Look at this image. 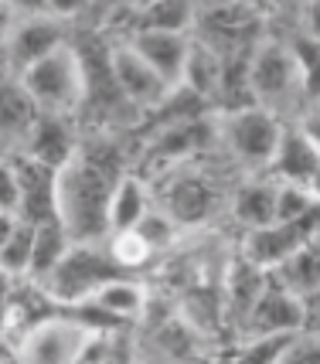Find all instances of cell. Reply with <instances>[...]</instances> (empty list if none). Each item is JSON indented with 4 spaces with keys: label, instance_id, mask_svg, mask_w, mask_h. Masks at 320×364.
Segmentation results:
<instances>
[{
    "label": "cell",
    "instance_id": "1",
    "mask_svg": "<svg viewBox=\"0 0 320 364\" xmlns=\"http://www.w3.org/2000/svg\"><path fill=\"white\" fill-rule=\"evenodd\" d=\"M116 177L119 174H112L102 157H89L82 150L55 171V215L75 242L106 235V201Z\"/></svg>",
    "mask_w": 320,
    "mask_h": 364
},
{
    "label": "cell",
    "instance_id": "2",
    "mask_svg": "<svg viewBox=\"0 0 320 364\" xmlns=\"http://www.w3.org/2000/svg\"><path fill=\"white\" fill-rule=\"evenodd\" d=\"M17 82L24 85V92L31 95L38 112H58V116H75L79 106L89 95V75H85V62L75 48L58 45L48 51L45 58L28 65Z\"/></svg>",
    "mask_w": 320,
    "mask_h": 364
},
{
    "label": "cell",
    "instance_id": "3",
    "mask_svg": "<svg viewBox=\"0 0 320 364\" xmlns=\"http://www.w3.org/2000/svg\"><path fill=\"white\" fill-rule=\"evenodd\" d=\"M245 82H249V99L272 112H283L297 99H304L297 58H293L287 41H279V38H259L249 48Z\"/></svg>",
    "mask_w": 320,
    "mask_h": 364
},
{
    "label": "cell",
    "instance_id": "4",
    "mask_svg": "<svg viewBox=\"0 0 320 364\" xmlns=\"http://www.w3.org/2000/svg\"><path fill=\"white\" fill-rule=\"evenodd\" d=\"M99 327L79 314H55V317H38L31 320L24 331L17 333V344L11 348V358L21 361H38V364H72L82 361L85 350L92 344Z\"/></svg>",
    "mask_w": 320,
    "mask_h": 364
},
{
    "label": "cell",
    "instance_id": "5",
    "mask_svg": "<svg viewBox=\"0 0 320 364\" xmlns=\"http://www.w3.org/2000/svg\"><path fill=\"white\" fill-rule=\"evenodd\" d=\"M283 133V116L266 109L259 102H242L222 116L218 123V140L232 157L252 167V171H266L272 160V150Z\"/></svg>",
    "mask_w": 320,
    "mask_h": 364
},
{
    "label": "cell",
    "instance_id": "6",
    "mask_svg": "<svg viewBox=\"0 0 320 364\" xmlns=\"http://www.w3.org/2000/svg\"><path fill=\"white\" fill-rule=\"evenodd\" d=\"M112 272H119V269L112 266L102 238L72 242L68 252L58 259V266L38 283V289H41L48 300L62 303V306H82V303L89 300V293H92L102 279H110Z\"/></svg>",
    "mask_w": 320,
    "mask_h": 364
},
{
    "label": "cell",
    "instance_id": "7",
    "mask_svg": "<svg viewBox=\"0 0 320 364\" xmlns=\"http://www.w3.org/2000/svg\"><path fill=\"white\" fill-rule=\"evenodd\" d=\"M65 45V21L48 14H11V28L4 38V51H0V65L4 75H21L28 65L45 58L48 51Z\"/></svg>",
    "mask_w": 320,
    "mask_h": 364
},
{
    "label": "cell",
    "instance_id": "8",
    "mask_svg": "<svg viewBox=\"0 0 320 364\" xmlns=\"http://www.w3.org/2000/svg\"><path fill=\"white\" fill-rule=\"evenodd\" d=\"M317 232H320V208L304 222H270V225H256V228H242L239 259H245L249 266H256L262 272H270Z\"/></svg>",
    "mask_w": 320,
    "mask_h": 364
},
{
    "label": "cell",
    "instance_id": "9",
    "mask_svg": "<svg viewBox=\"0 0 320 364\" xmlns=\"http://www.w3.org/2000/svg\"><path fill=\"white\" fill-rule=\"evenodd\" d=\"M106 65H110V79L116 85V92L137 109H160L174 95V89L144 62V55L129 41L112 45L106 55Z\"/></svg>",
    "mask_w": 320,
    "mask_h": 364
},
{
    "label": "cell",
    "instance_id": "10",
    "mask_svg": "<svg viewBox=\"0 0 320 364\" xmlns=\"http://www.w3.org/2000/svg\"><path fill=\"white\" fill-rule=\"evenodd\" d=\"M306 320H310V303L304 296H297L293 289L279 286L276 279H266V286L259 289V296L249 306V314L242 317L235 337H245V333H293L306 327Z\"/></svg>",
    "mask_w": 320,
    "mask_h": 364
},
{
    "label": "cell",
    "instance_id": "11",
    "mask_svg": "<svg viewBox=\"0 0 320 364\" xmlns=\"http://www.w3.org/2000/svg\"><path fill=\"white\" fill-rule=\"evenodd\" d=\"M218 205H222V194L215 191V184H211L208 177H198V174L171 177V184L164 191V201H160V208H164L181 228L208 222L211 215L218 211Z\"/></svg>",
    "mask_w": 320,
    "mask_h": 364
},
{
    "label": "cell",
    "instance_id": "12",
    "mask_svg": "<svg viewBox=\"0 0 320 364\" xmlns=\"http://www.w3.org/2000/svg\"><path fill=\"white\" fill-rule=\"evenodd\" d=\"M127 41L144 55V62L150 65V68H154V72H157L171 89L181 85V75H184V65H188V55H191L194 34H181V31H129Z\"/></svg>",
    "mask_w": 320,
    "mask_h": 364
},
{
    "label": "cell",
    "instance_id": "13",
    "mask_svg": "<svg viewBox=\"0 0 320 364\" xmlns=\"http://www.w3.org/2000/svg\"><path fill=\"white\" fill-rule=\"evenodd\" d=\"M72 116H58V112H38L34 116L28 136L21 143V154H28L31 160L45 164L51 171H58L65 160L79 150V140H75V129L68 123Z\"/></svg>",
    "mask_w": 320,
    "mask_h": 364
},
{
    "label": "cell",
    "instance_id": "14",
    "mask_svg": "<svg viewBox=\"0 0 320 364\" xmlns=\"http://www.w3.org/2000/svg\"><path fill=\"white\" fill-rule=\"evenodd\" d=\"M17 167V184H21V198H17V218L21 222H41L55 215V171L31 160L28 154H14Z\"/></svg>",
    "mask_w": 320,
    "mask_h": 364
},
{
    "label": "cell",
    "instance_id": "15",
    "mask_svg": "<svg viewBox=\"0 0 320 364\" xmlns=\"http://www.w3.org/2000/svg\"><path fill=\"white\" fill-rule=\"evenodd\" d=\"M82 306H92L96 314L123 323V320L144 317L146 306H150V293H146V286L140 283V279L112 272L110 279H102V283L89 293V300L82 303Z\"/></svg>",
    "mask_w": 320,
    "mask_h": 364
},
{
    "label": "cell",
    "instance_id": "16",
    "mask_svg": "<svg viewBox=\"0 0 320 364\" xmlns=\"http://www.w3.org/2000/svg\"><path fill=\"white\" fill-rule=\"evenodd\" d=\"M317 160H320L317 143L310 140L304 129H300V123L293 119V123H283V133H279V143L272 150L266 174L276 177V181H297V184H304L306 177H310V171L317 167Z\"/></svg>",
    "mask_w": 320,
    "mask_h": 364
},
{
    "label": "cell",
    "instance_id": "17",
    "mask_svg": "<svg viewBox=\"0 0 320 364\" xmlns=\"http://www.w3.org/2000/svg\"><path fill=\"white\" fill-rule=\"evenodd\" d=\"M270 279L293 289L306 303L317 300L320 296V232L314 238H306L304 245L293 255H287L276 269H270Z\"/></svg>",
    "mask_w": 320,
    "mask_h": 364
},
{
    "label": "cell",
    "instance_id": "18",
    "mask_svg": "<svg viewBox=\"0 0 320 364\" xmlns=\"http://www.w3.org/2000/svg\"><path fill=\"white\" fill-rule=\"evenodd\" d=\"M154 205V194L140 174H119L112 181L110 201H106V232L133 228L146 215V208Z\"/></svg>",
    "mask_w": 320,
    "mask_h": 364
},
{
    "label": "cell",
    "instance_id": "19",
    "mask_svg": "<svg viewBox=\"0 0 320 364\" xmlns=\"http://www.w3.org/2000/svg\"><path fill=\"white\" fill-rule=\"evenodd\" d=\"M198 4L201 0H146L140 7H133V28L129 31H181L194 34L198 21Z\"/></svg>",
    "mask_w": 320,
    "mask_h": 364
},
{
    "label": "cell",
    "instance_id": "20",
    "mask_svg": "<svg viewBox=\"0 0 320 364\" xmlns=\"http://www.w3.org/2000/svg\"><path fill=\"white\" fill-rule=\"evenodd\" d=\"M228 205H232V218L242 228L276 222V177H249L245 184L235 188Z\"/></svg>",
    "mask_w": 320,
    "mask_h": 364
},
{
    "label": "cell",
    "instance_id": "21",
    "mask_svg": "<svg viewBox=\"0 0 320 364\" xmlns=\"http://www.w3.org/2000/svg\"><path fill=\"white\" fill-rule=\"evenodd\" d=\"M75 238L68 235V228L62 225L58 215H51V218H41V222H34V238H31V266H28V283H41L45 276H48L55 266H58V259L68 252V245H72Z\"/></svg>",
    "mask_w": 320,
    "mask_h": 364
},
{
    "label": "cell",
    "instance_id": "22",
    "mask_svg": "<svg viewBox=\"0 0 320 364\" xmlns=\"http://www.w3.org/2000/svg\"><path fill=\"white\" fill-rule=\"evenodd\" d=\"M34 116L38 109H34L31 95L24 92V85L17 82V75H4L0 79V136H14L24 143Z\"/></svg>",
    "mask_w": 320,
    "mask_h": 364
},
{
    "label": "cell",
    "instance_id": "23",
    "mask_svg": "<svg viewBox=\"0 0 320 364\" xmlns=\"http://www.w3.org/2000/svg\"><path fill=\"white\" fill-rule=\"evenodd\" d=\"M150 341L160 348L164 358H191V354H201V341L205 337L177 314V317L160 320L157 327L150 331Z\"/></svg>",
    "mask_w": 320,
    "mask_h": 364
},
{
    "label": "cell",
    "instance_id": "24",
    "mask_svg": "<svg viewBox=\"0 0 320 364\" xmlns=\"http://www.w3.org/2000/svg\"><path fill=\"white\" fill-rule=\"evenodd\" d=\"M102 245H106V252H110L112 266L119 272H137L144 269L146 262L154 259V249L144 242V235L137 232V228H119V232H106L102 235Z\"/></svg>",
    "mask_w": 320,
    "mask_h": 364
},
{
    "label": "cell",
    "instance_id": "25",
    "mask_svg": "<svg viewBox=\"0 0 320 364\" xmlns=\"http://www.w3.org/2000/svg\"><path fill=\"white\" fill-rule=\"evenodd\" d=\"M31 238H34V225L17 218L14 232L0 242V272H4V279H11V283H28Z\"/></svg>",
    "mask_w": 320,
    "mask_h": 364
},
{
    "label": "cell",
    "instance_id": "26",
    "mask_svg": "<svg viewBox=\"0 0 320 364\" xmlns=\"http://www.w3.org/2000/svg\"><path fill=\"white\" fill-rule=\"evenodd\" d=\"M287 45H289V51H293V58H297V68H300L304 99L314 102V99H320V41L304 31H297Z\"/></svg>",
    "mask_w": 320,
    "mask_h": 364
},
{
    "label": "cell",
    "instance_id": "27",
    "mask_svg": "<svg viewBox=\"0 0 320 364\" xmlns=\"http://www.w3.org/2000/svg\"><path fill=\"white\" fill-rule=\"evenodd\" d=\"M317 201L310 198L306 184L297 181H276V222H304L317 211Z\"/></svg>",
    "mask_w": 320,
    "mask_h": 364
},
{
    "label": "cell",
    "instance_id": "28",
    "mask_svg": "<svg viewBox=\"0 0 320 364\" xmlns=\"http://www.w3.org/2000/svg\"><path fill=\"white\" fill-rule=\"evenodd\" d=\"M133 228L144 235V242L150 245V249H154V252H167L177 238H181V225H177L160 205L157 208H154V205L146 208V215L137 225H133Z\"/></svg>",
    "mask_w": 320,
    "mask_h": 364
},
{
    "label": "cell",
    "instance_id": "29",
    "mask_svg": "<svg viewBox=\"0 0 320 364\" xmlns=\"http://www.w3.org/2000/svg\"><path fill=\"white\" fill-rule=\"evenodd\" d=\"M314 361H320V327L306 323V327L289 333L287 348L279 354V364H314Z\"/></svg>",
    "mask_w": 320,
    "mask_h": 364
},
{
    "label": "cell",
    "instance_id": "30",
    "mask_svg": "<svg viewBox=\"0 0 320 364\" xmlns=\"http://www.w3.org/2000/svg\"><path fill=\"white\" fill-rule=\"evenodd\" d=\"M17 198H21V184H17L14 157H0V208L17 215Z\"/></svg>",
    "mask_w": 320,
    "mask_h": 364
},
{
    "label": "cell",
    "instance_id": "31",
    "mask_svg": "<svg viewBox=\"0 0 320 364\" xmlns=\"http://www.w3.org/2000/svg\"><path fill=\"white\" fill-rule=\"evenodd\" d=\"M300 31L320 41V0H300Z\"/></svg>",
    "mask_w": 320,
    "mask_h": 364
},
{
    "label": "cell",
    "instance_id": "32",
    "mask_svg": "<svg viewBox=\"0 0 320 364\" xmlns=\"http://www.w3.org/2000/svg\"><path fill=\"white\" fill-rule=\"evenodd\" d=\"M297 123H300V129H304L306 136L317 143V150H320V99H314V102L306 106L304 116H300Z\"/></svg>",
    "mask_w": 320,
    "mask_h": 364
},
{
    "label": "cell",
    "instance_id": "33",
    "mask_svg": "<svg viewBox=\"0 0 320 364\" xmlns=\"http://www.w3.org/2000/svg\"><path fill=\"white\" fill-rule=\"evenodd\" d=\"M85 4H89V0H45V11L55 17H62V21H72L75 14L85 11Z\"/></svg>",
    "mask_w": 320,
    "mask_h": 364
},
{
    "label": "cell",
    "instance_id": "34",
    "mask_svg": "<svg viewBox=\"0 0 320 364\" xmlns=\"http://www.w3.org/2000/svg\"><path fill=\"white\" fill-rule=\"evenodd\" d=\"M0 7L7 14H41L45 11V0H0Z\"/></svg>",
    "mask_w": 320,
    "mask_h": 364
},
{
    "label": "cell",
    "instance_id": "35",
    "mask_svg": "<svg viewBox=\"0 0 320 364\" xmlns=\"http://www.w3.org/2000/svg\"><path fill=\"white\" fill-rule=\"evenodd\" d=\"M14 225H17V215H14V211H4V208H0V242L14 232Z\"/></svg>",
    "mask_w": 320,
    "mask_h": 364
},
{
    "label": "cell",
    "instance_id": "36",
    "mask_svg": "<svg viewBox=\"0 0 320 364\" xmlns=\"http://www.w3.org/2000/svg\"><path fill=\"white\" fill-rule=\"evenodd\" d=\"M304 184H306V191H310V198L320 205V160H317V167L310 171V177H306Z\"/></svg>",
    "mask_w": 320,
    "mask_h": 364
},
{
    "label": "cell",
    "instance_id": "37",
    "mask_svg": "<svg viewBox=\"0 0 320 364\" xmlns=\"http://www.w3.org/2000/svg\"><path fill=\"white\" fill-rule=\"evenodd\" d=\"M7 28H11V14L0 7V51H4V38H7Z\"/></svg>",
    "mask_w": 320,
    "mask_h": 364
},
{
    "label": "cell",
    "instance_id": "38",
    "mask_svg": "<svg viewBox=\"0 0 320 364\" xmlns=\"http://www.w3.org/2000/svg\"><path fill=\"white\" fill-rule=\"evenodd\" d=\"M242 4H249V7H256V11H266L270 0H242Z\"/></svg>",
    "mask_w": 320,
    "mask_h": 364
},
{
    "label": "cell",
    "instance_id": "39",
    "mask_svg": "<svg viewBox=\"0 0 320 364\" xmlns=\"http://www.w3.org/2000/svg\"><path fill=\"white\" fill-rule=\"evenodd\" d=\"M140 4H146V0H129V7H140Z\"/></svg>",
    "mask_w": 320,
    "mask_h": 364
},
{
    "label": "cell",
    "instance_id": "40",
    "mask_svg": "<svg viewBox=\"0 0 320 364\" xmlns=\"http://www.w3.org/2000/svg\"><path fill=\"white\" fill-rule=\"evenodd\" d=\"M306 323H314V327H320V320H306Z\"/></svg>",
    "mask_w": 320,
    "mask_h": 364
},
{
    "label": "cell",
    "instance_id": "41",
    "mask_svg": "<svg viewBox=\"0 0 320 364\" xmlns=\"http://www.w3.org/2000/svg\"><path fill=\"white\" fill-rule=\"evenodd\" d=\"M0 286H4V272H0Z\"/></svg>",
    "mask_w": 320,
    "mask_h": 364
}]
</instances>
